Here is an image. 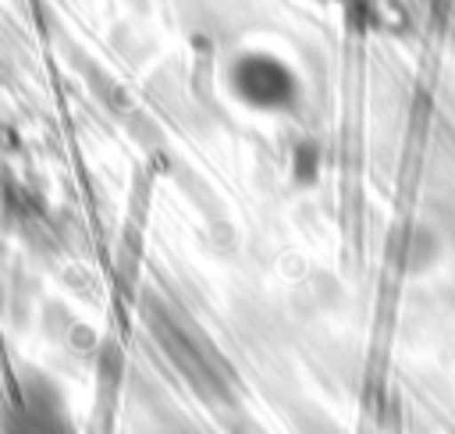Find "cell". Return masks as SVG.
Instances as JSON below:
<instances>
[{"instance_id": "obj_1", "label": "cell", "mask_w": 455, "mask_h": 434, "mask_svg": "<svg viewBox=\"0 0 455 434\" xmlns=\"http://www.w3.org/2000/svg\"><path fill=\"white\" fill-rule=\"evenodd\" d=\"M224 71L235 103L256 114H288L302 96L295 68L274 50H259V46L238 50Z\"/></svg>"}, {"instance_id": "obj_2", "label": "cell", "mask_w": 455, "mask_h": 434, "mask_svg": "<svg viewBox=\"0 0 455 434\" xmlns=\"http://www.w3.org/2000/svg\"><path fill=\"white\" fill-rule=\"evenodd\" d=\"M320 4H352V0H320Z\"/></svg>"}]
</instances>
